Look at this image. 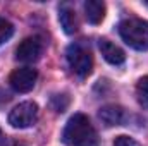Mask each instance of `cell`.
I'll return each instance as SVG.
<instances>
[{"instance_id": "4", "label": "cell", "mask_w": 148, "mask_h": 146, "mask_svg": "<svg viewBox=\"0 0 148 146\" xmlns=\"http://www.w3.org/2000/svg\"><path fill=\"white\" fill-rule=\"evenodd\" d=\"M38 119V105L35 102H23L10 110L9 124L16 129H26L33 126Z\"/></svg>"}, {"instance_id": "15", "label": "cell", "mask_w": 148, "mask_h": 146, "mask_svg": "<svg viewBox=\"0 0 148 146\" xmlns=\"http://www.w3.org/2000/svg\"><path fill=\"white\" fill-rule=\"evenodd\" d=\"M7 146H26L24 143H21V141H12V143H9Z\"/></svg>"}, {"instance_id": "8", "label": "cell", "mask_w": 148, "mask_h": 146, "mask_svg": "<svg viewBox=\"0 0 148 146\" xmlns=\"http://www.w3.org/2000/svg\"><path fill=\"white\" fill-rule=\"evenodd\" d=\"M100 120L107 126V127H114V126H121L126 119V112L119 105H105L98 112Z\"/></svg>"}, {"instance_id": "7", "label": "cell", "mask_w": 148, "mask_h": 146, "mask_svg": "<svg viewBox=\"0 0 148 146\" xmlns=\"http://www.w3.org/2000/svg\"><path fill=\"white\" fill-rule=\"evenodd\" d=\"M98 46H100V52H102V55H103V59L112 64V65H121V64H124V60H126V53H124V50L122 48H119L115 43H112L109 40H100V43H98Z\"/></svg>"}, {"instance_id": "10", "label": "cell", "mask_w": 148, "mask_h": 146, "mask_svg": "<svg viewBox=\"0 0 148 146\" xmlns=\"http://www.w3.org/2000/svg\"><path fill=\"white\" fill-rule=\"evenodd\" d=\"M84 16L90 24H100L105 17V3L102 0L84 2Z\"/></svg>"}, {"instance_id": "9", "label": "cell", "mask_w": 148, "mask_h": 146, "mask_svg": "<svg viewBox=\"0 0 148 146\" xmlns=\"http://www.w3.org/2000/svg\"><path fill=\"white\" fill-rule=\"evenodd\" d=\"M59 21H60V26L62 29L67 33V35H74L77 29H79V21H77V14L71 5L64 3L60 5L59 9Z\"/></svg>"}, {"instance_id": "5", "label": "cell", "mask_w": 148, "mask_h": 146, "mask_svg": "<svg viewBox=\"0 0 148 146\" xmlns=\"http://www.w3.org/2000/svg\"><path fill=\"white\" fill-rule=\"evenodd\" d=\"M38 79V72L33 67H21L16 69L9 76V84L16 93H28L35 88Z\"/></svg>"}, {"instance_id": "16", "label": "cell", "mask_w": 148, "mask_h": 146, "mask_svg": "<svg viewBox=\"0 0 148 146\" xmlns=\"http://www.w3.org/2000/svg\"><path fill=\"white\" fill-rule=\"evenodd\" d=\"M0 134H2V131H0Z\"/></svg>"}, {"instance_id": "2", "label": "cell", "mask_w": 148, "mask_h": 146, "mask_svg": "<svg viewBox=\"0 0 148 146\" xmlns=\"http://www.w3.org/2000/svg\"><path fill=\"white\" fill-rule=\"evenodd\" d=\"M119 35L134 50H148V21L138 19V17H129L121 21L119 24Z\"/></svg>"}, {"instance_id": "6", "label": "cell", "mask_w": 148, "mask_h": 146, "mask_svg": "<svg viewBox=\"0 0 148 146\" xmlns=\"http://www.w3.org/2000/svg\"><path fill=\"white\" fill-rule=\"evenodd\" d=\"M43 53V41L40 36H28L24 38L19 46L16 48V59L26 64L36 62Z\"/></svg>"}, {"instance_id": "13", "label": "cell", "mask_w": 148, "mask_h": 146, "mask_svg": "<svg viewBox=\"0 0 148 146\" xmlns=\"http://www.w3.org/2000/svg\"><path fill=\"white\" fill-rule=\"evenodd\" d=\"M12 35H14V26H12V23L0 16V45L5 43Z\"/></svg>"}, {"instance_id": "1", "label": "cell", "mask_w": 148, "mask_h": 146, "mask_svg": "<svg viewBox=\"0 0 148 146\" xmlns=\"http://www.w3.org/2000/svg\"><path fill=\"white\" fill-rule=\"evenodd\" d=\"M64 143L69 146H95L97 131L84 113H74L64 129Z\"/></svg>"}, {"instance_id": "17", "label": "cell", "mask_w": 148, "mask_h": 146, "mask_svg": "<svg viewBox=\"0 0 148 146\" xmlns=\"http://www.w3.org/2000/svg\"><path fill=\"white\" fill-rule=\"evenodd\" d=\"M147 5H148V2H147Z\"/></svg>"}, {"instance_id": "3", "label": "cell", "mask_w": 148, "mask_h": 146, "mask_svg": "<svg viewBox=\"0 0 148 146\" xmlns=\"http://www.w3.org/2000/svg\"><path fill=\"white\" fill-rule=\"evenodd\" d=\"M66 59H67L71 71L77 77H86L93 71V57H91L90 50L84 48L83 45H77V43L71 45L66 52Z\"/></svg>"}, {"instance_id": "14", "label": "cell", "mask_w": 148, "mask_h": 146, "mask_svg": "<svg viewBox=\"0 0 148 146\" xmlns=\"http://www.w3.org/2000/svg\"><path fill=\"white\" fill-rule=\"evenodd\" d=\"M114 146H140V145H138V141H134L129 136H117L115 141H114Z\"/></svg>"}, {"instance_id": "11", "label": "cell", "mask_w": 148, "mask_h": 146, "mask_svg": "<svg viewBox=\"0 0 148 146\" xmlns=\"http://www.w3.org/2000/svg\"><path fill=\"white\" fill-rule=\"evenodd\" d=\"M136 98H138V103L148 108V76H143L138 84H136Z\"/></svg>"}, {"instance_id": "12", "label": "cell", "mask_w": 148, "mask_h": 146, "mask_svg": "<svg viewBox=\"0 0 148 146\" xmlns=\"http://www.w3.org/2000/svg\"><path fill=\"white\" fill-rule=\"evenodd\" d=\"M69 103H71V100H69V96H67L66 93L53 95V96H52V100H50L52 108L55 110V112H59V113H62L64 110L67 108V107H69Z\"/></svg>"}]
</instances>
